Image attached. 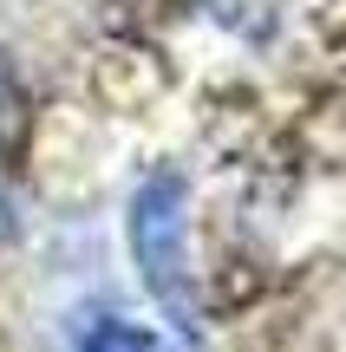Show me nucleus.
<instances>
[{"mask_svg": "<svg viewBox=\"0 0 346 352\" xmlns=\"http://www.w3.org/2000/svg\"><path fill=\"white\" fill-rule=\"evenodd\" d=\"M131 261H138L151 300L177 320V333L196 327L190 287V183L177 170H151L131 196Z\"/></svg>", "mask_w": 346, "mask_h": 352, "instance_id": "f257e3e1", "label": "nucleus"}, {"mask_svg": "<svg viewBox=\"0 0 346 352\" xmlns=\"http://www.w3.org/2000/svg\"><path fill=\"white\" fill-rule=\"evenodd\" d=\"M72 352H177V346H170L164 333L125 320V314H91L85 327L72 333Z\"/></svg>", "mask_w": 346, "mask_h": 352, "instance_id": "f03ea898", "label": "nucleus"}, {"mask_svg": "<svg viewBox=\"0 0 346 352\" xmlns=\"http://www.w3.org/2000/svg\"><path fill=\"white\" fill-rule=\"evenodd\" d=\"M20 111H26L20 72H13V65H7V52H0V151H7V144L20 138Z\"/></svg>", "mask_w": 346, "mask_h": 352, "instance_id": "7ed1b4c3", "label": "nucleus"}]
</instances>
